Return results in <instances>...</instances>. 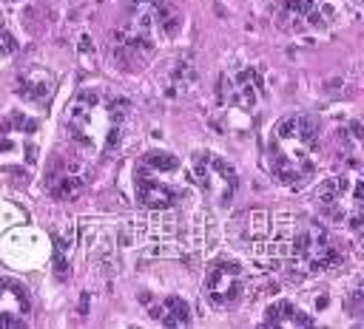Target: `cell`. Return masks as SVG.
Instances as JSON below:
<instances>
[{
	"label": "cell",
	"instance_id": "obj_10",
	"mask_svg": "<svg viewBox=\"0 0 364 329\" xmlns=\"http://www.w3.org/2000/svg\"><path fill=\"white\" fill-rule=\"evenodd\" d=\"M304 17H307V26H310V28H324V14H321V11L310 9Z\"/></svg>",
	"mask_w": 364,
	"mask_h": 329
},
{
	"label": "cell",
	"instance_id": "obj_9",
	"mask_svg": "<svg viewBox=\"0 0 364 329\" xmlns=\"http://www.w3.org/2000/svg\"><path fill=\"white\" fill-rule=\"evenodd\" d=\"M310 9H316V0H287V14H307Z\"/></svg>",
	"mask_w": 364,
	"mask_h": 329
},
{
	"label": "cell",
	"instance_id": "obj_2",
	"mask_svg": "<svg viewBox=\"0 0 364 329\" xmlns=\"http://www.w3.org/2000/svg\"><path fill=\"white\" fill-rule=\"evenodd\" d=\"M245 292V272L236 261H216L205 272V295L213 306H236Z\"/></svg>",
	"mask_w": 364,
	"mask_h": 329
},
{
	"label": "cell",
	"instance_id": "obj_8",
	"mask_svg": "<svg viewBox=\"0 0 364 329\" xmlns=\"http://www.w3.org/2000/svg\"><path fill=\"white\" fill-rule=\"evenodd\" d=\"M82 187H85V179L77 173H63V176L51 179V196L54 199H74L77 193H82Z\"/></svg>",
	"mask_w": 364,
	"mask_h": 329
},
{
	"label": "cell",
	"instance_id": "obj_6",
	"mask_svg": "<svg viewBox=\"0 0 364 329\" xmlns=\"http://www.w3.org/2000/svg\"><path fill=\"white\" fill-rule=\"evenodd\" d=\"M264 315H267V318H264L267 326H270V323H276V326H310V323H313V318H307V315H304L301 309H296L290 301H276V303H270Z\"/></svg>",
	"mask_w": 364,
	"mask_h": 329
},
{
	"label": "cell",
	"instance_id": "obj_1",
	"mask_svg": "<svg viewBox=\"0 0 364 329\" xmlns=\"http://www.w3.org/2000/svg\"><path fill=\"white\" fill-rule=\"evenodd\" d=\"M179 170H159V167H151V164L139 162L136 170H134V193H136V201L142 207H151V210H165V207L176 204L185 196V187L171 184L162 176L165 173H179Z\"/></svg>",
	"mask_w": 364,
	"mask_h": 329
},
{
	"label": "cell",
	"instance_id": "obj_3",
	"mask_svg": "<svg viewBox=\"0 0 364 329\" xmlns=\"http://www.w3.org/2000/svg\"><path fill=\"white\" fill-rule=\"evenodd\" d=\"M193 164H196V176L205 193H216L219 201H230L236 190V170L216 153H202V150L193 156Z\"/></svg>",
	"mask_w": 364,
	"mask_h": 329
},
{
	"label": "cell",
	"instance_id": "obj_5",
	"mask_svg": "<svg viewBox=\"0 0 364 329\" xmlns=\"http://www.w3.org/2000/svg\"><path fill=\"white\" fill-rule=\"evenodd\" d=\"M151 318L159 320V323H165V326H185L191 320V306L179 295H168V298H162L151 309Z\"/></svg>",
	"mask_w": 364,
	"mask_h": 329
},
{
	"label": "cell",
	"instance_id": "obj_7",
	"mask_svg": "<svg viewBox=\"0 0 364 329\" xmlns=\"http://www.w3.org/2000/svg\"><path fill=\"white\" fill-rule=\"evenodd\" d=\"M51 88H54V82H51L48 74H43V71H28V74H23L17 91H20V96H26V99H31V102H46V99L51 96Z\"/></svg>",
	"mask_w": 364,
	"mask_h": 329
},
{
	"label": "cell",
	"instance_id": "obj_4",
	"mask_svg": "<svg viewBox=\"0 0 364 329\" xmlns=\"http://www.w3.org/2000/svg\"><path fill=\"white\" fill-rule=\"evenodd\" d=\"M31 309L28 289L14 278H0V326H20Z\"/></svg>",
	"mask_w": 364,
	"mask_h": 329
}]
</instances>
